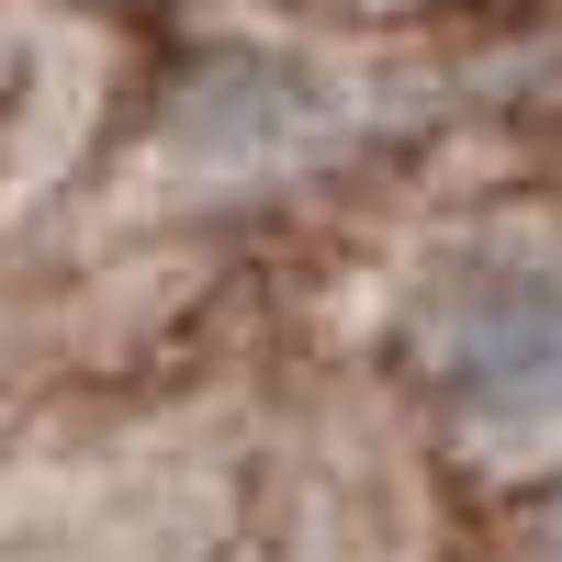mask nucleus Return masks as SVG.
I'll return each mask as SVG.
<instances>
[{
  "label": "nucleus",
  "mask_w": 562,
  "mask_h": 562,
  "mask_svg": "<svg viewBox=\"0 0 562 562\" xmlns=\"http://www.w3.org/2000/svg\"><path fill=\"white\" fill-rule=\"evenodd\" d=\"M416 371L461 450L562 461V248H461L416 293Z\"/></svg>",
  "instance_id": "nucleus-1"
},
{
  "label": "nucleus",
  "mask_w": 562,
  "mask_h": 562,
  "mask_svg": "<svg viewBox=\"0 0 562 562\" xmlns=\"http://www.w3.org/2000/svg\"><path fill=\"white\" fill-rule=\"evenodd\" d=\"M529 562H562V484L540 495V529H529Z\"/></svg>",
  "instance_id": "nucleus-2"
}]
</instances>
